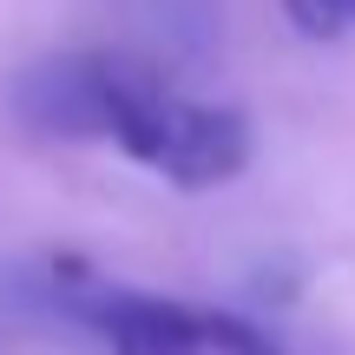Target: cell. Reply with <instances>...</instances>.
Listing matches in <instances>:
<instances>
[{"label":"cell","mask_w":355,"mask_h":355,"mask_svg":"<svg viewBox=\"0 0 355 355\" xmlns=\"http://www.w3.org/2000/svg\"><path fill=\"white\" fill-rule=\"evenodd\" d=\"M349 20H355V0H349Z\"/></svg>","instance_id":"cell-5"},{"label":"cell","mask_w":355,"mask_h":355,"mask_svg":"<svg viewBox=\"0 0 355 355\" xmlns=\"http://www.w3.org/2000/svg\"><path fill=\"white\" fill-rule=\"evenodd\" d=\"M283 13H290L296 33H309V40H336L349 26V0H283Z\"/></svg>","instance_id":"cell-4"},{"label":"cell","mask_w":355,"mask_h":355,"mask_svg":"<svg viewBox=\"0 0 355 355\" xmlns=\"http://www.w3.org/2000/svg\"><path fill=\"white\" fill-rule=\"evenodd\" d=\"M99 105H105V139H119L145 171L171 178L184 191L230 184L250 165V125H243V112L178 92L145 60L99 53Z\"/></svg>","instance_id":"cell-1"},{"label":"cell","mask_w":355,"mask_h":355,"mask_svg":"<svg viewBox=\"0 0 355 355\" xmlns=\"http://www.w3.org/2000/svg\"><path fill=\"white\" fill-rule=\"evenodd\" d=\"M13 112L46 139H105L99 53H53L13 79Z\"/></svg>","instance_id":"cell-3"},{"label":"cell","mask_w":355,"mask_h":355,"mask_svg":"<svg viewBox=\"0 0 355 355\" xmlns=\"http://www.w3.org/2000/svg\"><path fill=\"white\" fill-rule=\"evenodd\" d=\"M53 290H60L66 316L79 329H92L112 355H283L277 336L257 329L250 316L178 303V296H152V290H125V283L92 277L73 257H60Z\"/></svg>","instance_id":"cell-2"}]
</instances>
